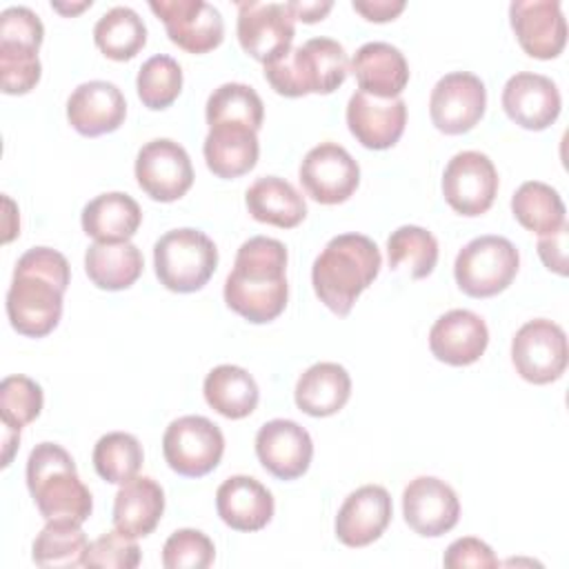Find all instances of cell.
<instances>
[{"instance_id": "obj_3", "label": "cell", "mask_w": 569, "mask_h": 569, "mask_svg": "<svg viewBox=\"0 0 569 569\" xmlns=\"http://www.w3.org/2000/svg\"><path fill=\"white\" fill-rule=\"evenodd\" d=\"M382 264L378 244L362 233L331 238L311 267L313 291L336 316H347Z\"/></svg>"}, {"instance_id": "obj_38", "label": "cell", "mask_w": 569, "mask_h": 569, "mask_svg": "<svg viewBox=\"0 0 569 569\" xmlns=\"http://www.w3.org/2000/svg\"><path fill=\"white\" fill-rule=\"evenodd\" d=\"M144 453L136 436L127 431L104 433L93 447V467L111 485H124L138 476Z\"/></svg>"}, {"instance_id": "obj_11", "label": "cell", "mask_w": 569, "mask_h": 569, "mask_svg": "<svg viewBox=\"0 0 569 569\" xmlns=\"http://www.w3.org/2000/svg\"><path fill=\"white\" fill-rule=\"evenodd\" d=\"M136 180L151 200L173 202L193 184L191 158L176 140H149L136 156Z\"/></svg>"}, {"instance_id": "obj_30", "label": "cell", "mask_w": 569, "mask_h": 569, "mask_svg": "<svg viewBox=\"0 0 569 569\" xmlns=\"http://www.w3.org/2000/svg\"><path fill=\"white\" fill-rule=\"evenodd\" d=\"M244 204L258 222L280 229L298 227L307 216L305 198L291 182L278 176L258 178L244 193Z\"/></svg>"}, {"instance_id": "obj_8", "label": "cell", "mask_w": 569, "mask_h": 569, "mask_svg": "<svg viewBox=\"0 0 569 569\" xmlns=\"http://www.w3.org/2000/svg\"><path fill=\"white\" fill-rule=\"evenodd\" d=\"M162 453L176 473L200 478L220 465L224 436L220 427L204 416H182L164 429Z\"/></svg>"}, {"instance_id": "obj_6", "label": "cell", "mask_w": 569, "mask_h": 569, "mask_svg": "<svg viewBox=\"0 0 569 569\" xmlns=\"http://www.w3.org/2000/svg\"><path fill=\"white\" fill-rule=\"evenodd\" d=\"M153 267L160 284L169 291L193 293L213 276L218 249L200 229H171L153 244Z\"/></svg>"}, {"instance_id": "obj_10", "label": "cell", "mask_w": 569, "mask_h": 569, "mask_svg": "<svg viewBox=\"0 0 569 569\" xmlns=\"http://www.w3.org/2000/svg\"><path fill=\"white\" fill-rule=\"evenodd\" d=\"M487 107L485 82L469 71H451L442 76L429 96V116L438 131L460 136L471 131Z\"/></svg>"}, {"instance_id": "obj_13", "label": "cell", "mask_w": 569, "mask_h": 569, "mask_svg": "<svg viewBox=\"0 0 569 569\" xmlns=\"http://www.w3.org/2000/svg\"><path fill=\"white\" fill-rule=\"evenodd\" d=\"M498 193V171L487 153L460 151L442 173V196L447 204L460 216L485 213Z\"/></svg>"}, {"instance_id": "obj_14", "label": "cell", "mask_w": 569, "mask_h": 569, "mask_svg": "<svg viewBox=\"0 0 569 569\" xmlns=\"http://www.w3.org/2000/svg\"><path fill=\"white\" fill-rule=\"evenodd\" d=\"M300 182L320 204H340L360 184V167L338 142H320L300 162Z\"/></svg>"}, {"instance_id": "obj_20", "label": "cell", "mask_w": 569, "mask_h": 569, "mask_svg": "<svg viewBox=\"0 0 569 569\" xmlns=\"http://www.w3.org/2000/svg\"><path fill=\"white\" fill-rule=\"evenodd\" d=\"M560 91L542 73L520 71L505 82L502 109L522 129L542 131L560 116Z\"/></svg>"}, {"instance_id": "obj_23", "label": "cell", "mask_w": 569, "mask_h": 569, "mask_svg": "<svg viewBox=\"0 0 569 569\" xmlns=\"http://www.w3.org/2000/svg\"><path fill=\"white\" fill-rule=\"evenodd\" d=\"M489 345L485 320L469 309H451L442 313L429 331L431 353L451 367L473 365Z\"/></svg>"}, {"instance_id": "obj_39", "label": "cell", "mask_w": 569, "mask_h": 569, "mask_svg": "<svg viewBox=\"0 0 569 569\" xmlns=\"http://www.w3.org/2000/svg\"><path fill=\"white\" fill-rule=\"evenodd\" d=\"M136 89L147 109H167L182 91V69L171 56H151L138 71Z\"/></svg>"}, {"instance_id": "obj_31", "label": "cell", "mask_w": 569, "mask_h": 569, "mask_svg": "<svg viewBox=\"0 0 569 569\" xmlns=\"http://www.w3.org/2000/svg\"><path fill=\"white\" fill-rule=\"evenodd\" d=\"M207 405L229 420L247 418L260 398L253 376L236 365L213 367L202 385Z\"/></svg>"}, {"instance_id": "obj_48", "label": "cell", "mask_w": 569, "mask_h": 569, "mask_svg": "<svg viewBox=\"0 0 569 569\" xmlns=\"http://www.w3.org/2000/svg\"><path fill=\"white\" fill-rule=\"evenodd\" d=\"M284 4H287V9L291 11L293 20H302V22H318V20H322V18L331 11V7H333V2H329V0H325V2H318V0H313V2L291 0V2H284Z\"/></svg>"}, {"instance_id": "obj_12", "label": "cell", "mask_w": 569, "mask_h": 569, "mask_svg": "<svg viewBox=\"0 0 569 569\" xmlns=\"http://www.w3.org/2000/svg\"><path fill=\"white\" fill-rule=\"evenodd\" d=\"M293 16L280 2H238V40L244 53L269 64L291 51Z\"/></svg>"}, {"instance_id": "obj_4", "label": "cell", "mask_w": 569, "mask_h": 569, "mask_svg": "<svg viewBox=\"0 0 569 569\" xmlns=\"http://www.w3.org/2000/svg\"><path fill=\"white\" fill-rule=\"evenodd\" d=\"M27 487L44 520L82 525L93 509L91 491L78 478L67 449L56 442H40L27 458Z\"/></svg>"}, {"instance_id": "obj_15", "label": "cell", "mask_w": 569, "mask_h": 569, "mask_svg": "<svg viewBox=\"0 0 569 569\" xmlns=\"http://www.w3.org/2000/svg\"><path fill=\"white\" fill-rule=\"evenodd\" d=\"M149 9L164 22L169 40L189 53H207L224 38L220 11L204 0H151Z\"/></svg>"}, {"instance_id": "obj_45", "label": "cell", "mask_w": 569, "mask_h": 569, "mask_svg": "<svg viewBox=\"0 0 569 569\" xmlns=\"http://www.w3.org/2000/svg\"><path fill=\"white\" fill-rule=\"evenodd\" d=\"M442 565L447 569H496L500 560L491 551V547L473 536H465L453 540L442 558Z\"/></svg>"}, {"instance_id": "obj_49", "label": "cell", "mask_w": 569, "mask_h": 569, "mask_svg": "<svg viewBox=\"0 0 569 569\" xmlns=\"http://www.w3.org/2000/svg\"><path fill=\"white\" fill-rule=\"evenodd\" d=\"M18 442H20V431L4 427V431H2V445H4V451H2V467H9L11 456H13V449L18 447Z\"/></svg>"}, {"instance_id": "obj_32", "label": "cell", "mask_w": 569, "mask_h": 569, "mask_svg": "<svg viewBox=\"0 0 569 569\" xmlns=\"http://www.w3.org/2000/svg\"><path fill=\"white\" fill-rule=\"evenodd\" d=\"M144 260L131 242H93L84 253V271L98 289H129L142 273Z\"/></svg>"}, {"instance_id": "obj_21", "label": "cell", "mask_w": 569, "mask_h": 569, "mask_svg": "<svg viewBox=\"0 0 569 569\" xmlns=\"http://www.w3.org/2000/svg\"><path fill=\"white\" fill-rule=\"evenodd\" d=\"M391 496L380 485H365L351 491L336 516V538L347 547H367L378 540L391 522Z\"/></svg>"}, {"instance_id": "obj_19", "label": "cell", "mask_w": 569, "mask_h": 569, "mask_svg": "<svg viewBox=\"0 0 569 569\" xmlns=\"http://www.w3.org/2000/svg\"><path fill=\"white\" fill-rule=\"evenodd\" d=\"M407 124V104L402 98H373L356 91L347 102V127L367 149L393 147Z\"/></svg>"}, {"instance_id": "obj_44", "label": "cell", "mask_w": 569, "mask_h": 569, "mask_svg": "<svg viewBox=\"0 0 569 569\" xmlns=\"http://www.w3.org/2000/svg\"><path fill=\"white\" fill-rule=\"evenodd\" d=\"M44 27L29 7H7L0 13V44L40 49Z\"/></svg>"}, {"instance_id": "obj_16", "label": "cell", "mask_w": 569, "mask_h": 569, "mask_svg": "<svg viewBox=\"0 0 569 569\" xmlns=\"http://www.w3.org/2000/svg\"><path fill=\"white\" fill-rule=\"evenodd\" d=\"M402 516L418 536L438 538L458 525L460 502L445 480L418 476L402 491Z\"/></svg>"}, {"instance_id": "obj_42", "label": "cell", "mask_w": 569, "mask_h": 569, "mask_svg": "<svg viewBox=\"0 0 569 569\" xmlns=\"http://www.w3.org/2000/svg\"><path fill=\"white\" fill-rule=\"evenodd\" d=\"M40 73L42 67L38 60V49L0 44V82L4 93H29L38 84Z\"/></svg>"}, {"instance_id": "obj_34", "label": "cell", "mask_w": 569, "mask_h": 569, "mask_svg": "<svg viewBox=\"0 0 569 569\" xmlns=\"http://www.w3.org/2000/svg\"><path fill=\"white\" fill-rule=\"evenodd\" d=\"M96 47L111 60H131L147 42V27L131 7H113L93 27Z\"/></svg>"}, {"instance_id": "obj_7", "label": "cell", "mask_w": 569, "mask_h": 569, "mask_svg": "<svg viewBox=\"0 0 569 569\" xmlns=\"http://www.w3.org/2000/svg\"><path fill=\"white\" fill-rule=\"evenodd\" d=\"M520 267V253L502 236H478L456 256L453 276L458 287L471 298H491L505 291Z\"/></svg>"}, {"instance_id": "obj_24", "label": "cell", "mask_w": 569, "mask_h": 569, "mask_svg": "<svg viewBox=\"0 0 569 569\" xmlns=\"http://www.w3.org/2000/svg\"><path fill=\"white\" fill-rule=\"evenodd\" d=\"M216 509L227 527L260 531L273 518V496L251 476H231L216 491Z\"/></svg>"}, {"instance_id": "obj_27", "label": "cell", "mask_w": 569, "mask_h": 569, "mask_svg": "<svg viewBox=\"0 0 569 569\" xmlns=\"http://www.w3.org/2000/svg\"><path fill=\"white\" fill-rule=\"evenodd\" d=\"M164 511V491L149 476L124 482L113 500V527L131 538L149 536Z\"/></svg>"}, {"instance_id": "obj_33", "label": "cell", "mask_w": 569, "mask_h": 569, "mask_svg": "<svg viewBox=\"0 0 569 569\" xmlns=\"http://www.w3.org/2000/svg\"><path fill=\"white\" fill-rule=\"evenodd\" d=\"M513 218L531 233H553L565 224V202L558 191L540 180L522 182L511 196Z\"/></svg>"}, {"instance_id": "obj_9", "label": "cell", "mask_w": 569, "mask_h": 569, "mask_svg": "<svg viewBox=\"0 0 569 569\" xmlns=\"http://www.w3.org/2000/svg\"><path fill=\"white\" fill-rule=\"evenodd\" d=\"M567 336L547 318L525 322L511 340V362L518 376L531 385H549L567 369Z\"/></svg>"}, {"instance_id": "obj_1", "label": "cell", "mask_w": 569, "mask_h": 569, "mask_svg": "<svg viewBox=\"0 0 569 569\" xmlns=\"http://www.w3.org/2000/svg\"><path fill=\"white\" fill-rule=\"evenodd\" d=\"M71 269L67 258L49 247L24 251L13 269L7 291V316L11 327L27 338L51 333L62 316V296Z\"/></svg>"}, {"instance_id": "obj_36", "label": "cell", "mask_w": 569, "mask_h": 569, "mask_svg": "<svg viewBox=\"0 0 569 569\" xmlns=\"http://www.w3.org/2000/svg\"><path fill=\"white\" fill-rule=\"evenodd\" d=\"M89 542L78 522L47 520L42 531L36 536L31 558L38 567H80L84 565Z\"/></svg>"}, {"instance_id": "obj_35", "label": "cell", "mask_w": 569, "mask_h": 569, "mask_svg": "<svg viewBox=\"0 0 569 569\" xmlns=\"http://www.w3.org/2000/svg\"><path fill=\"white\" fill-rule=\"evenodd\" d=\"M389 267L413 280L427 278L438 262V240L418 224H402L387 240Z\"/></svg>"}, {"instance_id": "obj_41", "label": "cell", "mask_w": 569, "mask_h": 569, "mask_svg": "<svg viewBox=\"0 0 569 569\" xmlns=\"http://www.w3.org/2000/svg\"><path fill=\"white\" fill-rule=\"evenodd\" d=\"M216 558V547L200 529H178L162 547L167 569H207Z\"/></svg>"}, {"instance_id": "obj_25", "label": "cell", "mask_w": 569, "mask_h": 569, "mask_svg": "<svg viewBox=\"0 0 569 569\" xmlns=\"http://www.w3.org/2000/svg\"><path fill=\"white\" fill-rule=\"evenodd\" d=\"M360 91L373 98H400L409 82V64L402 51L389 42L362 44L349 64Z\"/></svg>"}, {"instance_id": "obj_18", "label": "cell", "mask_w": 569, "mask_h": 569, "mask_svg": "<svg viewBox=\"0 0 569 569\" xmlns=\"http://www.w3.org/2000/svg\"><path fill=\"white\" fill-rule=\"evenodd\" d=\"M256 456L271 476L280 480H296L311 465L313 442L309 431L296 420L276 418L258 429Z\"/></svg>"}, {"instance_id": "obj_40", "label": "cell", "mask_w": 569, "mask_h": 569, "mask_svg": "<svg viewBox=\"0 0 569 569\" xmlns=\"http://www.w3.org/2000/svg\"><path fill=\"white\" fill-rule=\"evenodd\" d=\"M42 389L27 376H7L0 382V418L2 427L20 431L42 411Z\"/></svg>"}, {"instance_id": "obj_47", "label": "cell", "mask_w": 569, "mask_h": 569, "mask_svg": "<svg viewBox=\"0 0 569 569\" xmlns=\"http://www.w3.org/2000/svg\"><path fill=\"white\" fill-rule=\"evenodd\" d=\"M351 7L371 22H387L405 9V0H353Z\"/></svg>"}, {"instance_id": "obj_50", "label": "cell", "mask_w": 569, "mask_h": 569, "mask_svg": "<svg viewBox=\"0 0 569 569\" xmlns=\"http://www.w3.org/2000/svg\"><path fill=\"white\" fill-rule=\"evenodd\" d=\"M51 7L53 9H58V11H62V13H76V11H82V9H87V7H91V0L89 2H82V4H78V7H64V4H60V2H51Z\"/></svg>"}, {"instance_id": "obj_17", "label": "cell", "mask_w": 569, "mask_h": 569, "mask_svg": "<svg viewBox=\"0 0 569 569\" xmlns=\"http://www.w3.org/2000/svg\"><path fill=\"white\" fill-rule=\"evenodd\" d=\"M511 29L522 51L538 60L560 56L567 42V22L556 0H516L509 4Z\"/></svg>"}, {"instance_id": "obj_26", "label": "cell", "mask_w": 569, "mask_h": 569, "mask_svg": "<svg viewBox=\"0 0 569 569\" xmlns=\"http://www.w3.org/2000/svg\"><path fill=\"white\" fill-rule=\"evenodd\" d=\"M202 153L213 176L224 180L240 178L258 162V131L244 124H213L204 138Z\"/></svg>"}, {"instance_id": "obj_29", "label": "cell", "mask_w": 569, "mask_h": 569, "mask_svg": "<svg viewBox=\"0 0 569 569\" xmlns=\"http://www.w3.org/2000/svg\"><path fill=\"white\" fill-rule=\"evenodd\" d=\"M351 396V378L338 362H316L296 382V405L313 418L338 413Z\"/></svg>"}, {"instance_id": "obj_22", "label": "cell", "mask_w": 569, "mask_h": 569, "mask_svg": "<svg viewBox=\"0 0 569 569\" xmlns=\"http://www.w3.org/2000/svg\"><path fill=\"white\" fill-rule=\"evenodd\" d=\"M127 116L122 91L107 80H89L78 84L67 100L69 124L87 138L116 131Z\"/></svg>"}, {"instance_id": "obj_43", "label": "cell", "mask_w": 569, "mask_h": 569, "mask_svg": "<svg viewBox=\"0 0 569 569\" xmlns=\"http://www.w3.org/2000/svg\"><path fill=\"white\" fill-rule=\"evenodd\" d=\"M140 565V547L136 538L113 529L89 542L84 567L100 569H136Z\"/></svg>"}, {"instance_id": "obj_5", "label": "cell", "mask_w": 569, "mask_h": 569, "mask_svg": "<svg viewBox=\"0 0 569 569\" xmlns=\"http://www.w3.org/2000/svg\"><path fill=\"white\" fill-rule=\"evenodd\" d=\"M349 73L345 47L333 38H309L282 58L264 64L271 89L287 98L333 93Z\"/></svg>"}, {"instance_id": "obj_28", "label": "cell", "mask_w": 569, "mask_h": 569, "mask_svg": "<svg viewBox=\"0 0 569 569\" xmlns=\"http://www.w3.org/2000/svg\"><path fill=\"white\" fill-rule=\"evenodd\" d=\"M80 222L96 242H129L142 222V211L129 193L109 191L84 204Z\"/></svg>"}, {"instance_id": "obj_37", "label": "cell", "mask_w": 569, "mask_h": 569, "mask_svg": "<svg viewBox=\"0 0 569 569\" xmlns=\"http://www.w3.org/2000/svg\"><path fill=\"white\" fill-rule=\"evenodd\" d=\"M204 116L209 127L244 124L258 131L264 118V104L253 87L242 82H224L207 98Z\"/></svg>"}, {"instance_id": "obj_2", "label": "cell", "mask_w": 569, "mask_h": 569, "mask_svg": "<svg viewBox=\"0 0 569 569\" xmlns=\"http://www.w3.org/2000/svg\"><path fill=\"white\" fill-rule=\"evenodd\" d=\"M287 298L284 244L267 236L244 240L224 280L227 307L253 325H264L284 311Z\"/></svg>"}, {"instance_id": "obj_46", "label": "cell", "mask_w": 569, "mask_h": 569, "mask_svg": "<svg viewBox=\"0 0 569 569\" xmlns=\"http://www.w3.org/2000/svg\"><path fill=\"white\" fill-rule=\"evenodd\" d=\"M567 222L553 233H545L538 240V256L545 267L558 276H567Z\"/></svg>"}]
</instances>
